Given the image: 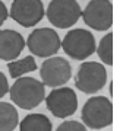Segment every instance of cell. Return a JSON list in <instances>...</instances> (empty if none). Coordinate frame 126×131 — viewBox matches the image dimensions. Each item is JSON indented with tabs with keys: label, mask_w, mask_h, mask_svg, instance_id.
Instances as JSON below:
<instances>
[{
	"label": "cell",
	"mask_w": 126,
	"mask_h": 131,
	"mask_svg": "<svg viewBox=\"0 0 126 131\" xmlns=\"http://www.w3.org/2000/svg\"><path fill=\"white\" fill-rule=\"evenodd\" d=\"M10 101L21 109L29 111L37 108L46 98V86L34 77H19L9 86Z\"/></svg>",
	"instance_id": "cell-1"
},
{
	"label": "cell",
	"mask_w": 126,
	"mask_h": 131,
	"mask_svg": "<svg viewBox=\"0 0 126 131\" xmlns=\"http://www.w3.org/2000/svg\"><path fill=\"white\" fill-rule=\"evenodd\" d=\"M81 119L85 127L91 130H101L112 125L113 122V103L106 96H93L82 106Z\"/></svg>",
	"instance_id": "cell-2"
},
{
	"label": "cell",
	"mask_w": 126,
	"mask_h": 131,
	"mask_svg": "<svg viewBox=\"0 0 126 131\" xmlns=\"http://www.w3.org/2000/svg\"><path fill=\"white\" fill-rule=\"evenodd\" d=\"M107 82V70L101 63L84 61L75 76V88L82 93L93 95L104 88Z\"/></svg>",
	"instance_id": "cell-3"
},
{
	"label": "cell",
	"mask_w": 126,
	"mask_h": 131,
	"mask_svg": "<svg viewBox=\"0 0 126 131\" xmlns=\"http://www.w3.org/2000/svg\"><path fill=\"white\" fill-rule=\"evenodd\" d=\"M95 38L87 29H72L60 41V48L73 60H85L95 52Z\"/></svg>",
	"instance_id": "cell-4"
},
{
	"label": "cell",
	"mask_w": 126,
	"mask_h": 131,
	"mask_svg": "<svg viewBox=\"0 0 126 131\" xmlns=\"http://www.w3.org/2000/svg\"><path fill=\"white\" fill-rule=\"evenodd\" d=\"M81 13L82 9L76 0H52L46 10L48 22L60 29L73 26L79 20Z\"/></svg>",
	"instance_id": "cell-5"
},
{
	"label": "cell",
	"mask_w": 126,
	"mask_h": 131,
	"mask_svg": "<svg viewBox=\"0 0 126 131\" xmlns=\"http://www.w3.org/2000/svg\"><path fill=\"white\" fill-rule=\"evenodd\" d=\"M32 56L40 58H48L59 52L60 50V38L54 29L50 28H38L29 34L25 42Z\"/></svg>",
	"instance_id": "cell-6"
},
{
	"label": "cell",
	"mask_w": 126,
	"mask_h": 131,
	"mask_svg": "<svg viewBox=\"0 0 126 131\" xmlns=\"http://www.w3.org/2000/svg\"><path fill=\"white\" fill-rule=\"evenodd\" d=\"M41 83L48 88H62L72 77V67L69 61L62 57H48L40 67Z\"/></svg>",
	"instance_id": "cell-7"
},
{
	"label": "cell",
	"mask_w": 126,
	"mask_h": 131,
	"mask_svg": "<svg viewBox=\"0 0 126 131\" xmlns=\"http://www.w3.org/2000/svg\"><path fill=\"white\" fill-rule=\"evenodd\" d=\"M44 99L47 109L56 118H68L78 109V96L72 88H56Z\"/></svg>",
	"instance_id": "cell-8"
},
{
	"label": "cell",
	"mask_w": 126,
	"mask_h": 131,
	"mask_svg": "<svg viewBox=\"0 0 126 131\" xmlns=\"http://www.w3.org/2000/svg\"><path fill=\"white\" fill-rule=\"evenodd\" d=\"M46 9L41 0H13L10 5L9 16L23 28H32L41 22Z\"/></svg>",
	"instance_id": "cell-9"
},
{
	"label": "cell",
	"mask_w": 126,
	"mask_h": 131,
	"mask_svg": "<svg viewBox=\"0 0 126 131\" xmlns=\"http://www.w3.org/2000/svg\"><path fill=\"white\" fill-rule=\"evenodd\" d=\"M81 16L91 29L108 31L113 25V3L110 0H91Z\"/></svg>",
	"instance_id": "cell-10"
},
{
	"label": "cell",
	"mask_w": 126,
	"mask_h": 131,
	"mask_svg": "<svg viewBox=\"0 0 126 131\" xmlns=\"http://www.w3.org/2000/svg\"><path fill=\"white\" fill-rule=\"evenodd\" d=\"M25 38L13 29H0V60L13 61L22 54Z\"/></svg>",
	"instance_id": "cell-11"
},
{
	"label": "cell",
	"mask_w": 126,
	"mask_h": 131,
	"mask_svg": "<svg viewBox=\"0 0 126 131\" xmlns=\"http://www.w3.org/2000/svg\"><path fill=\"white\" fill-rule=\"evenodd\" d=\"M19 131H53L50 118L44 114H29L18 124Z\"/></svg>",
	"instance_id": "cell-12"
},
{
	"label": "cell",
	"mask_w": 126,
	"mask_h": 131,
	"mask_svg": "<svg viewBox=\"0 0 126 131\" xmlns=\"http://www.w3.org/2000/svg\"><path fill=\"white\" fill-rule=\"evenodd\" d=\"M19 124V114L15 105L0 102V131H15Z\"/></svg>",
	"instance_id": "cell-13"
},
{
	"label": "cell",
	"mask_w": 126,
	"mask_h": 131,
	"mask_svg": "<svg viewBox=\"0 0 126 131\" xmlns=\"http://www.w3.org/2000/svg\"><path fill=\"white\" fill-rule=\"evenodd\" d=\"M7 70L12 79H19L27 73H32L37 70V63L35 58L31 56L21 58V60H13L7 63Z\"/></svg>",
	"instance_id": "cell-14"
},
{
	"label": "cell",
	"mask_w": 126,
	"mask_h": 131,
	"mask_svg": "<svg viewBox=\"0 0 126 131\" xmlns=\"http://www.w3.org/2000/svg\"><path fill=\"white\" fill-rule=\"evenodd\" d=\"M95 51H97L100 60L103 61L104 64L107 66L113 64V34L112 32L106 34L100 39V44H98V47H95Z\"/></svg>",
	"instance_id": "cell-15"
},
{
	"label": "cell",
	"mask_w": 126,
	"mask_h": 131,
	"mask_svg": "<svg viewBox=\"0 0 126 131\" xmlns=\"http://www.w3.org/2000/svg\"><path fill=\"white\" fill-rule=\"evenodd\" d=\"M56 131H88L87 127L79 121H75V119H69V121L62 122L60 125L56 128Z\"/></svg>",
	"instance_id": "cell-16"
},
{
	"label": "cell",
	"mask_w": 126,
	"mask_h": 131,
	"mask_svg": "<svg viewBox=\"0 0 126 131\" xmlns=\"http://www.w3.org/2000/svg\"><path fill=\"white\" fill-rule=\"evenodd\" d=\"M7 92H9V82L6 79V76L3 74V71H0V99L3 98Z\"/></svg>",
	"instance_id": "cell-17"
},
{
	"label": "cell",
	"mask_w": 126,
	"mask_h": 131,
	"mask_svg": "<svg viewBox=\"0 0 126 131\" xmlns=\"http://www.w3.org/2000/svg\"><path fill=\"white\" fill-rule=\"evenodd\" d=\"M7 18H9V10H7L6 5L3 3V0H0V28H2V25L6 22Z\"/></svg>",
	"instance_id": "cell-18"
},
{
	"label": "cell",
	"mask_w": 126,
	"mask_h": 131,
	"mask_svg": "<svg viewBox=\"0 0 126 131\" xmlns=\"http://www.w3.org/2000/svg\"><path fill=\"white\" fill-rule=\"evenodd\" d=\"M110 96H113V83H110Z\"/></svg>",
	"instance_id": "cell-19"
}]
</instances>
